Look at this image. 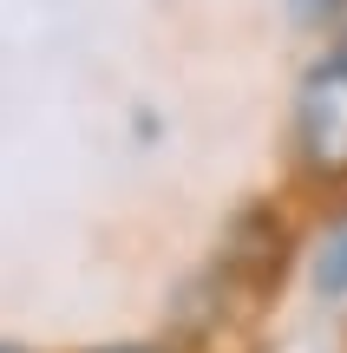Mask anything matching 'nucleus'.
I'll return each instance as SVG.
<instances>
[{
	"instance_id": "f03ea898",
	"label": "nucleus",
	"mask_w": 347,
	"mask_h": 353,
	"mask_svg": "<svg viewBox=\"0 0 347 353\" xmlns=\"http://www.w3.org/2000/svg\"><path fill=\"white\" fill-rule=\"evenodd\" d=\"M282 196L295 210L347 203V65L335 52H308L288 85L282 118Z\"/></svg>"
},
{
	"instance_id": "7ed1b4c3",
	"label": "nucleus",
	"mask_w": 347,
	"mask_h": 353,
	"mask_svg": "<svg viewBox=\"0 0 347 353\" xmlns=\"http://www.w3.org/2000/svg\"><path fill=\"white\" fill-rule=\"evenodd\" d=\"M301 288L315 307L347 314V203L308 210V242H301Z\"/></svg>"
},
{
	"instance_id": "0eeeda50",
	"label": "nucleus",
	"mask_w": 347,
	"mask_h": 353,
	"mask_svg": "<svg viewBox=\"0 0 347 353\" xmlns=\"http://www.w3.org/2000/svg\"><path fill=\"white\" fill-rule=\"evenodd\" d=\"M0 353H39V347H26V341H7V334H0Z\"/></svg>"
},
{
	"instance_id": "39448f33",
	"label": "nucleus",
	"mask_w": 347,
	"mask_h": 353,
	"mask_svg": "<svg viewBox=\"0 0 347 353\" xmlns=\"http://www.w3.org/2000/svg\"><path fill=\"white\" fill-rule=\"evenodd\" d=\"M79 353H197L184 334H118V341H92Z\"/></svg>"
},
{
	"instance_id": "20e7f679",
	"label": "nucleus",
	"mask_w": 347,
	"mask_h": 353,
	"mask_svg": "<svg viewBox=\"0 0 347 353\" xmlns=\"http://www.w3.org/2000/svg\"><path fill=\"white\" fill-rule=\"evenodd\" d=\"M282 20L295 33H315V39H335L341 20H347V0H282Z\"/></svg>"
},
{
	"instance_id": "423d86ee",
	"label": "nucleus",
	"mask_w": 347,
	"mask_h": 353,
	"mask_svg": "<svg viewBox=\"0 0 347 353\" xmlns=\"http://www.w3.org/2000/svg\"><path fill=\"white\" fill-rule=\"evenodd\" d=\"M328 52H335V59L347 65V20H341V33H335V39H328Z\"/></svg>"
},
{
	"instance_id": "f257e3e1",
	"label": "nucleus",
	"mask_w": 347,
	"mask_h": 353,
	"mask_svg": "<svg viewBox=\"0 0 347 353\" xmlns=\"http://www.w3.org/2000/svg\"><path fill=\"white\" fill-rule=\"evenodd\" d=\"M301 242H308V216H295L288 196H249L230 210L197 288L230 321L262 314L288 281H301Z\"/></svg>"
}]
</instances>
